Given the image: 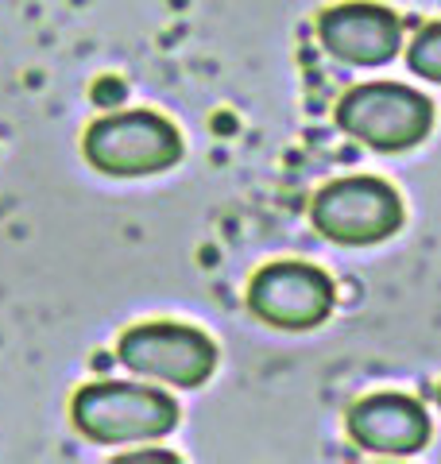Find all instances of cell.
<instances>
[{
    "instance_id": "obj_1",
    "label": "cell",
    "mask_w": 441,
    "mask_h": 464,
    "mask_svg": "<svg viewBox=\"0 0 441 464\" xmlns=\"http://www.w3.org/2000/svg\"><path fill=\"white\" fill-rule=\"evenodd\" d=\"M74 426L97 445L155 441L179 426V402L159 387L90 383L74 395Z\"/></svg>"
},
{
    "instance_id": "obj_2",
    "label": "cell",
    "mask_w": 441,
    "mask_h": 464,
    "mask_svg": "<svg viewBox=\"0 0 441 464\" xmlns=\"http://www.w3.org/2000/svg\"><path fill=\"white\" fill-rule=\"evenodd\" d=\"M337 124L352 140L376 151H410L430 136L434 105L430 97L399 82H364L352 85L337 105Z\"/></svg>"
},
{
    "instance_id": "obj_3",
    "label": "cell",
    "mask_w": 441,
    "mask_h": 464,
    "mask_svg": "<svg viewBox=\"0 0 441 464\" xmlns=\"http://www.w3.org/2000/svg\"><path fill=\"white\" fill-rule=\"evenodd\" d=\"M85 159L116 179H140L159 174L182 159V136L167 116L132 109L113 112L85 132Z\"/></svg>"
},
{
    "instance_id": "obj_4",
    "label": "cell",
    "mask_w": 441,
    "mask_h": 464,
    "mask_svg": "<svg viewBox=\"0 0 441 464\" xmlns=\"http://www.w3.org/2000/svg\"><path fill=\"white\" fill-rule=\"evenodd\" d=\"M314 228L333 244H348V248H364V244H379L399 232L403 225V198L395 186L372 174H352V179H337L314 198L310 206Z\"/></svg>"
},
{
    "instance_id": "obj_5",
    "label": "cell",
    "mask_w": 441,
    "mask_h": 464,
    "mask_svg": "<svg viewBox=\"0 0 441 464\" xmlns=\"http://www.w3.org/2000/svg\"><path fill=\"white\" fill-rule=\"evenodd\" d=\"M121 364L147 380L171 383V387H201L217 368V344L201 329L152 322L136 325L121 337L116 348Z\"/></svg>"
},
{
    "instance_id": "obj_6",
    "label": "cell",
    "mask_w": 441,
    "mask_h": 464,
    "mask_svg": "<svg viewBox=\"0 0 441 464\" xmlns=\"http://www.w3.org/2000/svg\"><path fill=\"white\" fill-rule=\"evenodd\" d=\"M333 302L337 286L329 275L299 259L268 264L248 286L252 314L275 329H314L333 314Z\"/></svg>"
},
{
    "instance_id": "obj_7",
    "label": "cell",
    "mask_w": 441,
    "mask_h": 464,
    "mask_svg": "<svg viewBox=\"0 0 441 464\" xmlns=\"http://www.w3.org/2000/svg\"><path fill=\"white\" fill-rule=\"evenodd\" d=\"M321 47L348 66H384L403 51V24L384 5H337L318 20Z\"/></svg>"
},
{
    "instance_id": "obj_8",
    "label": "cell",
    "mask_w": 441,
    "mask_h": 464,
    "mask_svg": "<svg viewBox=\"0 0 441 464\" xmlns=\"http://www.w3.org/2000/svg\"><path fill=\"white\" fill-rule=\"evenodd\" d=\"M348 433L368 453L410 457L430 441V414L418 399L399 395V391H379L348 411Z\"/></svg>"
},
{
    "instance_id": "obj_9",
    "label": "cell",
    "mask_w": 441,
    "mask_h": 464,
    "mask_svg": "<svg viewBox=\"0 0 441 464\" xmlns=\"http://www.w3.org/2000/svg\"><path fill=\"white\" fill-rule=\"evenodd\" d=\"M407 63L418 78H430L441 82V20L437 24H426L422 32L415 35V43L407 47Z\"/></svg>"
},
{
    "instance_id": "obj_10",
    "label": "cell",
    "mask_w": 441,
    "mask_h": 464,
    "mask_svg": "<svg viewBox=\"0 0 441 464\" xmlns=\"http://www.w3.org/2000/svg\"><path fill=\"white\" fill-rule=\"evenodd\" d=\"M136 460H174L171 453H132V457H121V464H136Z\"/></svg>"
}]
</instances>
